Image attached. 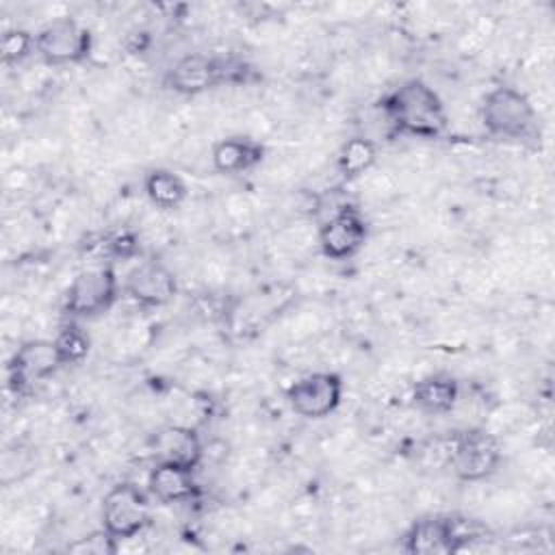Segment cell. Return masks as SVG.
I'll list each match as a JSON object with an SVG mask.
<instances>
[{"label": "cell", "instance_id": "obj_7", "mask_svg": "<svg viewBox=\"0 0 555 555\" xmlns=\"http://www.w3.org/2000/svg\"><path fill=\"white\" fill-rule=\"evenodd\" d=\"M468 520L455 516H423L414 520L403 535V551L410 555H447L460 551L475 538Z\"/></svg>", "mask_w": 555, "mask_h": 555}, {"label": "cell", "instance_id": "obj_9", "mask_svg": "<svg viewBox=\"0 0 555 555\" xmlns=\"http://www.w3.org/2000/svg\"><path fill=\"white\" fill-rule=\"evenodd\" d=\"M369 238V225L362 212L351 206H338L330 219L319 225V247L330 260H347L356 256Z\"/></svg>", "mask_w": 555, "mask_h": 555}, {"label": "cell", "instance_id": "obj_6", "mask_svg": "<svg viewBox=\"0 0 555 555\" xmlns=\"http://www.w3.org/2000/svg\"><path fill=\"white\" fill-rule=\"evenodd\" d=\"M100 520L117 542L139 535L150 525V494L130 481L115 483L102 499Z\"/></svg>", "mask_w": 555, "mask_h": 555}, {"label": "cell", "instance_id": "obj_11", "mask_svg": "<svg viewBox=\"0 0 555 555\" xmlns=\"http://www.w3.org/2000/svg\"><path fill=\"white\" fill-rule=\"evenodd\" d=\"M121 291L141 308H160L176 297L178 282L167 264L152 258L128 271Z\"/></svg>", "mask_w": 555, "mask_h": 555}, {"label": "cell", "instance_id": "obj_20", "mask_svg": "<svg viewBox=\"0 0 555 555\" xmlns=\"http://www.w3.org/2000/svg\"><path fill=\"white\" fill-rule=\"evenodd\" d=\"M35 52V35L24 28H11L2 33L0 59L4 65H20Z\"/></svg>", "mask_w": 555, "mask_h": 555}, {"label": "cell", "instance_id": "obj_5", "mask_svg": "<svg viewBox=\"0 0 555 555\" xmlns=\"http://www.w3.org/2000/svg\"><path fill=\"white\" fill-rule=\"evenodd\" d=\"M119 280L113 267H91L74 275L69 282L63 310L69 319H93L108 312L119 297Z\"/></svg>", "mask_w": 555, "mask_h": 555}, {"label": "cell", "instance_id": "obj_4", "mask_svg": "<svg viewBox=\"0 0 555 555\" xmlns=\"http://www.w3.org/2000/svg\"><path fill=\"white\" fill-rule=\"evenodd\" d=\"M93 37L74 17H54L35 33V52L46 65H80L91 56Z\"/></svg>", "mask_w": 555, "mask_h": 555}, {"label": "cell", "instance_id": "obj_1", "mask_svg": "<svg viewBox=\"0 0 555 555\" xmlns=\"http://www.w3.org/2000/svg\"><path fill=\"white\" fill-rule=\"evenodd\" d=\"M388 126L405 137L436 139L447 130V111L440 95L421 78H410L379 102Z\"/></svg>", "mask_w": 555, "mask_h": 555}, {"label": "cell", "instance_id": "obj_19", "mask_svg": "<svg viewBox=\"0 0 555 555\" xmlns=\"http://www.w3.org/2000/svg\"><path fill=\"white\" fill-rule=\"evenodd\" d=\"M52 340H54V347H56V353H59V360L63 366L80 364L89 356V349H91L89 334L78 323H72V321L65 323Z\"/></svg>", "mask_w": 555, "mask_h": 555}, {"label": "cell", "instance_id": "obj_18", "mask_svg": "<svg viewBox=\"0 0 555 555\" xmlns=\"http://www.w3.org/2000/svg\"><path fill=\"white\" fill-rule=\"evenodd\" d=\"M377 160V145L366 137L347 139L336 154V169L343 178L351 180L366 173Z\"/></svg>", "mask_w": 555, "mask_h": 555}, {"label": "cell", "instance_id": "obj_16", "mask_svg": "<svg viewBox=\"0 0 555 555\" xmlns=\"http://www.w3.org/2000/svg\"><path fill=\"white\" fill-rule=\"evenodd\" d=\"M460 399V384L449 373H431L421 377L412 388V403L431 416L449 414Z\"/></svg>", "mask_w": 555, "mask_h": 555}, {"label": "cell", "instance_id": "obj_14", "mask_svg": "<svg viewBox=\"0 0 555 555\" xmlns=\"http://www.w3.org/2000/svg\"><path fill=\"white\" fill-rule=\"evenodd\" d=\"M152 449H154L156 462H173L189 468H197L204 455V447L197 431L184 425L163 427L154 436Z\"/></svg>", "mask_w": 555, "mask_h": 555}, {"label": "cell", "instance_id": "obj_2", "mask_svg": "<svg viewBox=\"0 0 555 555\" xmlns=\"http://www.w3.org/2000/svg\"><path fill=\"white\" fill-rule=\"evenodd\" d=\"M481 124L490 137L520 141L535 130V108L522 91L496 87L481 102Z\"/></svg>", "mask_w": 555, "mask_h": 555}, {"label": "cell", "instance_id": "obj_12", "mask_svg": "<svg viewBox=\"0 0 555 555\" xmlns=\"http://www.w3.org/2000/svg\"><path fill=\"white\" fill-rule=\"evenodd\" d=\"M228 76V65L208 54H186L178 59L165 76L169 91L180 95H199L221 85Z\"/></svg>", "mask_w": 555, "mask_h": 555}, {"label": "cell", "instance_id": "obj_8", "mask_svg": "<svg viewBox=\"0 0 555 555\" xmlns=\"http://www.w3.org/2000/svg\"><path fill=\"white\" fill-rule=\"evenodd\" d=\"M343 392H345V382L338 373L314 371L288 386L286 401L295 414L310 421H319L338 410L343 401Z\"/></svg>", "mask_w": 555, "mask_h": 555}, {"label": "cell", "instance_id": "obj_15", "mask_svg": "<svg viewBox=\"0 0 555 555\" xmlns=\"http://www.w3.org/2000/svg\"><path fill=\"white\" fill-rule=\"evenodd\" d=\"M264 158V145L251 137H225L212 145L210 160L219 173L236 176L251 171Z\"/></svg>", "mask_w": 555, "mask_h": 555}, {"label": "cell", "instance_id": "obj_10", "mask_svg": "<svg viewBox=\"0 0 555 555\" xmlns=\"http://www.w3.org/2000/svg\"><path fill=\"white\" fill-rule=\"evenodd\" d=\"M61 360L54 347V340L33 338L22 343L7 362V382L15 395L26 392L33 384L48 379L56 369H61Z\"/></svg>", "mask_w": 555, "mask_h": 555}, {"label": "cell", "instance_id": "obj_17", "mask_svg": "<svg viewBox=\"0 0 555 555\" xmlns=\"http://www.w3.org/2000/svg\"><path fill=\"white\" fill-rule=\"evenodd\" d=\"M143 191L147 199L160 210H173L186 199V182L171 169H150L143 178Z\"/></svg>", "mask_w": 555, "mask_h": 555}, {"label": "cell", "instance_id": "obj_13", "mask_svg": "<svg viewBox=\"0 0 555 555\" xmlns=\"http://www.w3.org/2000/svg\"><path fill=\"white\" fill-rule=\"evenodd\" d=\"M193 470L173 462H156L147 475V494L163 505L191 501L199 492Z\"/></svg>", "mask_w": 555, "mask_h": 555}, {"label": "cell", "instance_id": "obj_3", "mask_svg": "<svg viewBox=\"0 0 555 555\" xmlns=\"http://www.w3.org/2000/svg\"><path fill=\"white\" fill-rule=\"evenodd\" d=\"M501 462L503 451L499 440L481 427H470L449 438L447 466L462 481H483L499 470Z\"/></svg>", "mask_w": 555, "mask_h": 555}]
</instances>
